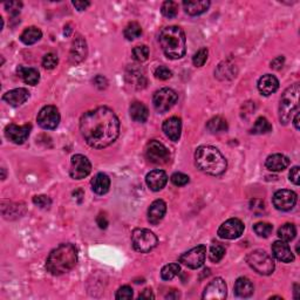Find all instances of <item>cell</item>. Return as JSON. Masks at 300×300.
<instances>
[{
    "instance_id": "obj_15",
    "label": "cell",
    "mask_w": 300,
    "mask_h": 300,
    "mask_svg": "<svg viewBox=\"0 0 300 300\" xmlns=\"http://www.w3.org/2000/svg\"><path fill=\"white\" fill-rule=\"evenodd\" d=\"M227 284L222 278H216L205 287L202 298L204 300H223L227 298Z\"/></svg>"
},
{
    "instance_id": "obj_51",
    "label": "cell",
    "mask_w": 300,
    "mask_h": 300,
    "mask_svg": "<svg viewBox=\"0 0 300 300\" xmlns=\"http://www.w3.org/2000/svg\"><path fill=\"white\" fill-rule=\"evenodd\" d=\"M290 181L295 185H299L300 175H299V166H293L290 172Z\"/></svg>"
},
{
    "instance_id": "obj_54",
    "label": "cell",
    "mask_w": 300,
    "mask_h": 300,
    "mask_svg": "<svg viewBox=\"0 0 300 300\" xmlns=\"http://www.w3.org/2000/svg\"><path fill=\"white\" fill-rule=\"evenodd\" d=\"M73 5L77 11H84L88 6L91 5V3L90 2H73Z\"/></svg>"
},
{
    "instance_id": "obj_33",
    "label": "cell",
    "mask_w": 300,
    "mask_h": 300,
    "mask_svg": "<svg viewBox=\"0 0 300 300\" xmlns=\"http://www.w3.org/2000/svg\"><path fill=\"white\" fill-rule=\"evenodd\" d=\"M295 235H297V229L293 224L286 223L281 225L278 230V237H279L280 240H284V242H291V240L294 239Z\"/></svg>"
},
{
    "instance_id": "obj_37",
    "label": "cell",
    "mask_w": 300,
    "mask_h": 300,
    "mask_svg": "<svg viewBox=\"0 0 300 300\" xmlns=\"http://www.w3.org/2000/svg\"><path fill=\"white\" fill-rule=\"evenodd\" d=\"M225 254V247L221 244H212L209 251V258L212 263H218L223 259Z\"/></svg>"
},
{
    "instance_id": "obj_36",
    "label": "cell",
    "mask_w": 300,
    "mask_h": 300,
    "mask_svg": "<svg viewBox=\"0 0 300 300\" xmlns=\"http://www.w3.org/2000/svg\"><path fill=\"white\" fill-rule=\"evenodd\" d=\"M181 271L180 265L177 263H172V264L165 265L161 271V277L163 280H172L173 278H175L179 275Z\"/></svg>"
},
{
    "instance_id": "obj_43",
    "label": "cell",
    "mask_w": 300,
    "mask_h": 300,
    "mask_svg": "<svg viewBox=\"0 0 300 300\" xmlns=\"http://www.w3.org/2000/svg\"><path fill=\"white\" fill-rule=\"evenodd\" d=\"M59 59L54 53H48L42 59V66L46 69H53L58 66Z\"/></svg>"
},
{
    "instance_id": "obj_39",
    "label": "cell",
    "mask_w": 300,
    "mask_h": 300,
    "mask_svg": "<svg viewBox=\"0 0 300 300\" xmlns=\"http://www.w3.org/2000/svg\"><path fill=\"white\" fill-rule=\"evenodd\" d=\"M254 232L257 233L259 237H263V238H268V237L271 235L273 227L270 223H265V222H261V223L254 224L253 227Z\"/></svg>"
},
{
    "instance_id": "obj_21",
    "label": "cell",
    "mask_w": 300,
    "mask_h": 300,
    "mask_svg": "<svg viewBox=\"0 0 300 300\" xmlns=\"http://www.w3.org/2000/svg\"><path fill=\"white\" fill-rule=\"evenodd\" d=\"M272 254L276 259L283 263H291L294 261L293 252L291 251L288 244L280 239L272 244Z\"/></svg>"
},
{
    "instance_id": "obj_10",
    "label": "cell",
    "mask_w": 300,
    "mask_h": 300,
    "mask_svg": "<svg viewBox=\"0 0 300 300\" xmlns=\"http://www.w3.org/2000/svg\"><path fill=\"white\" fill-rule=\"evenodd\" d=\"M206 257V247L204 245H198L194 249L189 250L180 257V263L192 270L199 269L203 266Z\"/></svg>"
},
{
    "instance_id": "obj_50",
    "label": "cell",
    "mask_w": 300,
    "mask_h": 300,
    "mask_svg": "<svg viewBox=\"0 0 300 300\" xmlns=\"http://www.w3.org/2000/svg\"><path fill=\"white\" fill-rule=\"evenodd\" d=\"M93 82H94V84L99 88V90H105V88H107V86H108V81H107L106 77L102 75L96 76Z\"/></svg>"
},
{
    "instance_id": "obj_9",
    "label": "cell",
    "mask_w": 300,
    "mask_h": 300,
    "mask_svg": "<svg viewBox=\"0 0 300 300\" xmlns=\"http://www.w3.org/2000/svg\"><path fill=\"white\" fill-rule=\"evenodd\" d=\"M146 157L154 164H165L170 160V153L164 144L158 141H150L146 148Z\"/></svg>"
},
{
    "instance_id": "obj_38",
    "label": "cell",
    "mask_w": 300,
    "mask_h": 300,
    "mask_svg": "<svg viewBox=\"0 0 300 300\" xmlns=\"http://www.w3.org/2000/svg\"><path fill=\"white\" fill-rule=\"evenodd\" d=\"M161 12L165 18L172 19V18H175L177 13H179V5L175 2H165L163 3Z\"/></svg>"
},
{
    "instance_id": "obj_3",
    "label": "cell",
    "mask_w": 300,
    "mask_h": 300,
    "mask_svg": "<svg viewBox=\"0 0 300 300\" xmlns=\"http://www.w3.org/2000/svg\"><path fill=\"white\" fill-rule=\"evenodd\" d=\"M195 162L201 172L212 176H220L225 173L228 162L217 148L202 146L195 153Z\"/></svg>"
},
{
    "instance_id": "obj_41",
    "label": "cell",
    "mask_w": 300,
    "mask_h": 300,
    "mask_svg": "<svg viewBox=\"0 0 300 300\" xmlns=\"http://www.w3.org/2000/svg\"><path fill=\"white\" fill-rule=\"evenodd\" d=\"M208 54L209 52L206 48H201L197 53H195L194 58H192V62H194L196 67H202V66H204L206 60H208Z\"/></svg>"
},
{
    "instance_id": "obj_5",
    "label": "cell",
    "mask_w": 300,
    "mask_h": 300,
    "mask_svg": "<svg viewBox=\"0 0 300 300\" xmlns=\"http://www.w3.org/2000/svg\"><path fill=\"white\" fill-rule=\"evenodd\" d=\"M299 83L292 84L283 93L279 103V120L283 124H287L295 112L299 110Z\"/></svg>"
},
{
    "instance_id": "obj_22",
    "label": "cell",
    "mask_w": 300,
    "mask_h": 300,
    "mask_svg": "<svg viewBox=\"0 0 300 300\" xmlns=\"http://www.w3.org/2000/svg\"><path fill=\"white\" fill-rule=\"evenodd\" d=\"M29 98V92L26 88H16L7 92L6 94H4L3 100L6 103H9L12 107H19L27 101Z\"/></svg>"
},
{
    "instance_id": "obj_2",
    "label": "cell",
    "mask_w": 300,
    "mask_h": 300,
    "mask_svg": "<svg viewBox=\"0 0 300 300\" xmlns=\"http://www.w3.org/2000/svg\"><path fill=\"white\" fill-rule=\"evenodd\" d=\"M77 263V251L73 244H61L48 255L46 261L47 271L53 276L69 272Z\"/></svg>"
},
{
    "instance_id": "obj_44",
    "label": "cell",
    "mask_w": 300,
    "mask_h": 300,
    "mask_svg": "<svg viewBox=\"0 0 300 300\" xmlns=\"http://www.w3.org/2000/svg\"><path fill=\"white\" fill-rule=\"evenodd\" d=\"M172 183L176 187H184L189 183V176L182 173H175L172 176Z\"/></svg>"
},
{
    "instance_id": "obj_12",
    "label": "cell",
    "mask_w": 300,
    "mask_h": 300,
    "mask_svg": "<svg viewBox=\"0 0 300 300\" xmlns=\"http://www.w3.org/2000/svg\"><path fill=\"white\" fill-rule=\"evenodd\" d=\"M60 122V113L54 106H46L38 114V124L42 129L52 131L59 125Z\"/></svg>"
},
{
    "instance_id": "obj_40",
    "label": "cell",
    "mask_w": 300,
    "mask_h": 300,
    "mask_svg": "<svg viewBox=\"0 0 300 300\" xmlns=\"http://www.w3.org/2000/svg\"><path fill=\"white\" fill-rule=\"evenodd\" d=\"M133 58L139 62L147 61L148 58H149V48L146 45L136 46L134 50H133Z\"/></svg>"
},
{
    "instance_id": "obj_49",
    "label": "cell",
    "mask_w": 300,
    "mask_h": 300,
    "mask_svg": "<svg viewBox=\"0 0 300 300\" xmlns=\"http://www.w3.org/2000/svg\"><path fill=\"white\" fill-rule=\"evenodd\" d=\"M5 7H6V10L9 11V12L12 14L13 17H16L20 13L21 7H23V3H20V2H10V3L5 4Z\"/></svg>"
},
{
    "instance_id": "obj_23",
    "label": "cell",
    "mask_w": 300,
    "mask_h": 300,
    "mask_svg": "<svg viewBox=\"0 0 300 300\" xmlns=\"http://www.w3.org/2000/svg\"><path fill=\"white\" fill-rule=\"evenodd\" d=\"M166 212V204L162 199H156L148 209V221L150 224L157 225L163 220Z\"/></svg>"
},
{
    "instance_id": "obj_46",
    "label": "cell",
    "mask_w": 300,
    "mask_h": 300,
    "mask_svg": "<svg viewBox=\"0 0 300 300\" xmlns=\"http://www.w3.org/2000/svg\"><path fill=\"white\" fill-rule=\"evenodd\" d=\"M115 298L117 300H122V299H132L133 298V288L131 286H122L117 290Z\"/></svg>"
},
{
    "instance_id": "obj_47",
    "label": "cell",
    "mask_w": 300,
    "mask_h": 300,
    "mask_svg": "<svg viewBox=\"0 0 300 300\" xmlns=\"http://www.w3.org/2000/svg\"><path fill=\"white\" fill-rule=\"evenodd\" d=\"M250 209L252 210L257 216H261L262 213L265 212V203L261 201V199H252L250 203Z\"/></svg>"
},
{
    "instance_id": "obj_48",
    "label": "cell",
    "mask_w": 300,
    "mask_h": 300,
    "mask_svg": "<svg viewBox=\"0 0 300 300\" xmlns=\"http://www.w3.org/2000/svg\"><path fill=\"white\" fill-rule=\"evenodd\" d=\"M172 70L168 67H165V66H160V67H157L156 70H155V76L160 80H168L172 77Z\"/></svg>"
},
{
    "instance_id": "obj_35",
    "label": "cell",
    "mask_w": 300,
    "mask_h": 300,
    "mask_svg": "<svg viewBox=\"0 0 300 300\" xmlns=\"http://www.w3.org/2000/svg\"><path fill=\"white\" fill-rule=\"evenodd\" d=\"M123 33L127 40H135L140 38L141 34H142V27H141V25L139 23L133 21V23H129L127 25Z\"/></svg>"
},
{
    "instance_id": "obj_8",
    "label": "cell",
    "mask_w": 300,
    "mask_h": 300,
    "mask_svg": "<svg viewBox=\"0 0 300 300\" xmlns=\"http://www.w3.org/2000/svg\"><path fill=\"white\" fill-rule=\"evenodd\" d=\"M177 99H179V96L172 88H162L154 94L153 103L155 109L158 113L163 114L172 109V107L177 102Z\"/></svg>"
},
{
    "instance_id": "obj_25",
    "label": "cell",
    "mask_w": 300,
    "mask_h": 300,
    "mask_svg": "<svg viewBox=\"0 0 300 300\" xmlns=\"http://www.w3.org/2000/svg\"><path fill=\"white\" fill-rule=\"evenodd\" d=\"M278 88H279V81H278L275 75H271V74L263 75L258 81V90L265 96L273 94V93L277 92Z\"/></svg>"
},
{
    "instance_id": "obj_56",
    "label": "cell",
    "mask_w": 300,
    "mask_h": 300,
    "mask_svg": "<svg viewBox=\"0 0 300 300\" xmlns=\"http://www.w3.org/2000/svg\"><path fill=\"white\" fill-rule=\"evenodd\" d=\"M73 196H74V198L77 199V202L81 203V202H82V198H83L84 195H83V191L81 190V189H79V190L73 192Z\"/></svg>"
},
{
    "instance_id": "obj_57",
    "label": "cell",
    "mask_w": 300,
    "mask_h": 300,
    "mask_svg": "<svg viewBox=\"0 0 300 300\" xmlns=\"http://www.w3.org/2000/svg\"><path fill=\"white\" fill-rule=\"evenodd\" d=\"M293 124H294V128L299 131V110H297L294 114V118H293Z\"/></svg>"
},
{
    "instance_id": "obj_1",
    "label": "cell",
    "mask_w": 300,
    "mask_h": 300,
    "mask_svg": "<svg viewBox=\"0 0 300 300\" xmlns=\"http://www.w3.org/2000/svg\"><path fill=\"white\" fill-rule=\"evenodd\" d=\"M80 132L88 146L102 149L114 143L120 134V121L108 107H98L81 116Z\"/></svg>"
},
{
    "instance_id": "obj_16",
    "label": "cell",
    "mask_w": 300,
    "mask_h": 300,
    "mask_svg": "<svg viewBox=\"0 0 300 300\" xmlns=\"http://www.w3.org/2000/svg\"><path fill=\"white\" fill-rule=\"evenodd\" d=\"M32 125L31 124H24V125H17V124H9L5 128V136L7 140L16 144H23L25 141L28 139L31 134Z\"/></svg>"
},
{
    "instance_id": "obj_29",
    "label": "cell",
    "mask_w": 300,
    "mask_h": 300,
    "mask_svg": "<svg viewBox=\"0 0 300 300\" xmlns=\"http://www.w3.org/2000/svg\"><path fill=\"white\" fill-rule=\"evenodd\" d=\"M17 73L18 76H19L25 83L31 84V86H35L40 80V74L35 68H27L24 67V66H19V67L17 68Z\"/></svg>"
},
{
    "instance_id": "obj_28",
    "label": "cell",
    "mask_w": 300,
    "mask_h": 300,
    "mask_svg": "<svg viewBox=\"0 0 300 300\" xmlns=\"http://www.w3.org/2000/svg\"><path fill=\"white\" fill-rule=\"evenodd\" d=\"M92 190L98 195H105L109 191L110 180L106 174L100 173L92 180Z\"/></svg>"
},
{
    "instance_id": "obj_34",
    "label": "cell",
    "mask_w": 300,
    "mask_h": 300,
    "mask_svg": "<svg viewBox=\"0 0 300 300\" xmlns=\"http://www.w3.org/2000/svg\"><path fill=\"white\" fill-rule=\"evenodd\" d=\"M272 131V125L265 117H259L254 122L252 129H251V134L254 135H263L268 134Z\"/></svg>"
},
{
    "instance_id": "obj_11",
    "label": "cell",
    "mask_w": 300,
    "mask_h": 300,
    "mask_svg": "<svg viewBox=\"0 0 300 300\" xmlns=\"http://www.w3.org/2000/svg\"><path fill=\"white\" fill-rule=\"evenodd\" d=\"M92 172V164L90 160L83 155H74L70 162L69 175L73 180H82Z\"/></svg>"
},
{
    "instance_id": "obj_24",
    "label": "cell",
    "mask_w": 300,
    "mask_h": 300,
    "mask_svg": "<svg viewBox=\"0 0 300 300\" xmlns=\"http://www.w3.org/2000/svg\"><path fill=\"white\" fill-rule=\"evenodd\" d=\"M183 7L189 16L196 17L209 10L210 2L209 0H185L183 2Z\"/></svg>"
},
{
    "instance_id": "obj_58",
    "label": "cell",
    "mask_w": 300,
    "mask_h": 300,
    "mask_svg": "<svg viewBox=\"0 0 300 300\" xmlns=\"http://www.w3.org/2000/svg\"><path fill=\"white\" fill-rule=\"evenodd\" d=\"M70 33H72V28H70V26L67 25L65 26V35H70Z\"/></svg>"
},
{
    "instance_id": "obj_6",
    "label": "cell",
    "mask_w": 300,
    "mask_h": 300,
    "mask_svg": "<svg viewBox=\"0 0 300 300\" xmlns=\"http://www.w3.org/2000/svg\"><path fill=\"white\" fill-rule=\"evenodd\" d=\"M246 262L251 269L263 276H270L276 268L273 258L263 250H255L247 254Z\"/></svg>"
},
{
    "instance_id": "obj_52",
    "label": "cell",
    "mask_w": 300,
    "mask_h": 300,
    "mask_svg": "<svg viewBox=\"0 0 300 300\" xmlns=\"http://www.w3.org/2000/svg\"><path fill=\"white\" fill-rule=\"evenodd\" d=\"M96 223H98V225L101 229H106L108 227V221H107V217L103 213L99 215L98 218H96Z\"/></svg>"
},
{
    "instance_id": "obj_30",
    "label": "cell",
    "mask_w": 300,
    "mask_h": 300,
    "mask_svg": "<svg viewBox=\"0 0 300 300\" xmlns=\"http://www.w3.org/2000/svg\"><path fill=\"white\" fill-rule=\"evenodd\" d=\"M129 113H131V117L135 122H140V123H144L148 120V108L143 105L142 102H134L132 103L131 108H129Z\"/></svg>"
},
{
    "instance_id": "obj_17",
    "label": "cell",
    "mask_w": 300,
    "mask_h": 300,
    "mask_svg": "<svg viewBox=\"0 0 300 300\" xmlns=\"http://www.w3.org/2000/svg\"><path fill=\"white\" fill-rule=\"evenodd\" d=\"M88 48H87V42L82 36L79 35L77 38L73 40L72 47H70L69 51V62L72 65H76L82 62L87 57Z\"/></svg>"
},
{
    "instance_id": "obj_42",
    "label": "cell",
    "mask_w": 300,
    "mask_h": 300,
    "mask_svg": "<svg viewBox=\"0 0 300 300\" xmlns=\"http://www.w3.org/2000/svg\"><path fill=\"white\" fill-rule=\"evenodd\" d=\"M230 69L232 70L233 69V66L232 65H229L228 62H225V64L223 65H220L218 66V69H217V72H215V74H216V75L220 77L221 75H224L223 76V79H229V76L228 75H230V77H233V76H236L235 75V72H230ZM222 79V80H223Z\"/></svg>"
},
{
    "instance_id": "obj_32",
    "label": "cell",
    "mask_w": 300,
    "mask_h": 300,
    "mask_svg": "<svg viewBox=\"0 0 300 300\" xmlns=\"http://www.w3.org/2000/svg\"><path fill=\"white\" fill-rule=\"evenodd\" d=\"M206 129L212 134H220L228 131V122L222 116H215L208 121Z\"/></svg>"
},
{
    "instance_id": "obj_4",
    "label": "cell",
    "mask_w": 300,
    "mask_h": 300,
    "mask_svg": "<svg viewBox=\"0 0 300 300\" xmlns=\"http://www.w3.org/2000/svg\"><path fill=\"white\" fill-rule=\"evenodd\" d=\"M160 45L169 59L176 60L185 54V34L179 26H168L160 33Z\"/></svg>"
},
{
    "instance_id": "obj_18",
    "label": "cell",
    "mask_w": 300,
    "mask_h": 300,
    "mask_svg": "<svg viewBox=\"0 0 300 300\" xmlns=\"http://www.w3.org/2000/svg\"><path fill=\"white\" fill-rule=\"evenodd\" d=\"M166 182H168V176L163 170L156 169L150 172L146 176V183L148 188L153 191H160L165 187Z\"/></svg>"
},
{
    "instance_id": "obj_31",
    "label": "cell",
    "mask_w": 300,
    "mask_h": 300,
    "mask_svg": "<svg viewBox=\"0 0 300 300\" xmlns=\"http://www.w3.org/2000/svg\"><path fill=\"white\" fill-rule=\"evenodd\" d=\"M41 36H42V32L40 31L38 27L32 26V27L26 28L25 31L21 33L20 40L25 44V45H33V44L38 42L39 40L41 39Z\"/></svg>"
},
{
    "instance_id": "obj_55",
    "label": "cell",
    "mask_w": 300,
    "mask_h": 300,
    "mask_svg": "<svg viewBox=\"0 0 300 300\" xmlns=\"http://www.w3.org/2000/svg\"><path fill=\"white\" fill-rule=\"evenodd\" d=\"M155 295L153 294V292H151L150 288H146L142 293L139 295V299H154Z\"/></svg>"
},
{
    "instance_id": "obj_14",
    "label": "cell",
    "mask_w": 300,
    "mask_h": 300,
    "mask_svg": "<svg viewBox=\"0 0 300 300\" xmlns=\"http://www.w3.org/2000/svg\"><path fill=\"white\" fill-rule=\"evenodd\" d=\"M244 224L238 218H230L218 229V236L223 239H236L243 235Z\"/></svg>"
},
{
    "instance_id": "obj_20",
    "label": "cell",
    "mask_w": 300,
    "mask_h": 300,
    "mask_svg": "<svg viewBox=\"0 0 300 300\" xmlns=\"http://www.w3.org/2000/svg\"><path fill=\"white\" fill-rule=\"evenodd\" d=\"M163 132L174 142H177L181 138V132H182V121L180 117L173 116L164 121L163 123Z\"/></svg>"
},
{
    "instance_id": "obj_19",
    "label": "cell",
    "mask_w": 300,
    "mask_h": 300,
    "mask_svg": "<svg viewBox=\"0 0 300 300\" xmlns=\"http://www.w3.org/2000/svg\"><path fill=\"white\" fill-rule=\"evenodd\" d=\"M125 81H127L128 84H131L132 87L136 88V90H142V88L146 87L147 84V79L146 75H144V72L139 67H135V66H131L125 72Z\"/></svg>"
},
{
    "instance_id": "obj_53",
    "label": "cell",
    "mask_w": 300,
    "mask_h": 300,
    "mask_svg": "<svg viewBox=\"0 0 300 300\" xmlns=\"http://www.w3.org/2000/svg\"><path fill=\"white\" fill-rule=\"evenodd\" d=\"M284 61H285L284 57H278L276 59H273L272 62H271V68H273V69H280L281 67H283Z\"/></svg>"
},
{
    "instance_id": "obj_59",
    "label": "cell",
    "mask_w": 300,
    "mask_h": 300,
    "mask_svg": "<svg viewBox=\"0 0 300 300\" xmlns=\"http://www.w3.org/2000/svg\"><path fill=\"white\" fill-rule=\"evenodd\" d=\"M2 172H3V180H5L6 179V173H5V169H2Z\"/></svg>"
},
{
    "instance_id": "obj_7",
    "label": "cell",
    "mask_w": 300,
    "mask_h": 300,
    "mask_svg": "<svg viewBox=\"0 0 300 300\" xmlns=\"http://www.w3.org/2000/svg\"><path fill=\"white\" fill-rule=\"evenodd\" d=\"M158 243L157 237L147 229H135L132 233V244L134 250L141 253L150 252Z\"/></svg>"
},
{
    "instance_id": "obj_27",
    "label": "cell",
    "mask_w": 300,
    "mask_h": 300,
    "mask_svg": "<svg viewBox=\"0 0 300 300\" xmlns=\"http://www.w3.org/2000/svg\"><path fill=\"white\" fill-rule=\"evenodd\" d=\"M254 287L249 278L240 277L235 283V294L239 298H249L253 294Z\"/></svg>"
},
{
    "instance_id": "obj_45",
    "label": "cell",
    "mask_w": 300,
    "mask_h": 300,
    "mask_svg": "<svg viewBox=\"0 0 300 300\" xmlns=\"http://www.w3.org/2000/svg\"><path fill=\"white\" fill-rule=\"evenodd\" d=\"M33 203L35 205H38L41 209H48L52 205V199L45 195H40L33 197Z\"/></svg>"
},
{
    "instance_id": "obj_26",
    "label": "cell",
    "mask_w": 300,
    "mask_h": 300,
    "mask_svg": "<svg viewBox=\"0 0 300 300\" xmlns=\"http://www.w3.org/2000/svg\"><path fill=\"white\" fill-rule=\"evenodd\" d=\"M290 165V160L288 157L285 156L283 154H273L266 158L265 166L270 172H283L284 169H286Z\"/></svg>"
},
{
    "instance_id": "obj_13",
    "label": "cell",
    "mask_w": 300,
    "mask_h": 300,
    "mask_svg": "<svg viewBox=\"0 0 300 300\" xmlns=\"http://www.w3.org/2000/svg\"><path fill=\"white\" fill-rule=\"evenodd\" d=\"M273 205L277 210L290 211L294 208L297 203V194L292 190L281 189L273 195Z\"/></svg>"
}]
</instances>
